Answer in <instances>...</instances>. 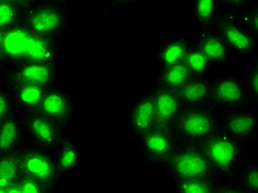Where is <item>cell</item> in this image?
Listing matches in <instances>:
<instances>
[{
  "label": "cell",
  "instance_id": "1",
  "mask_svg": "<svg viewBox=\"0 0 258 193\" xmlns=\"http://www.w3.org/2000/svg\"><path fill=\"white\" fill-rule=\"evenodd\" d=\"M72 16L63 0H33L21 25L31 36L62 40Z\"/></svg>",
  "mask_w": 258,
  "mask_h": 193
},
{
  "label": "cell",
  "instance_id": "2",
  "mask_svg": "<svg viewBox=\"0 0 258 193\" xmlns=\"http://www.w3.org/2000/svg\"><path fill=\"white\" fill-rule=\"evenodd\" d=\"M219 178L234 182L247 146L238 143L226 134L219 132L200 144Z\"/></svg>",
  "mask_w": 258,
  "mask_h": 193
},
{
  "label": "cell",
  "instance_id": "3",
  "mask_svg": "<svg viewBox=\"0 0 258 193\" xmlns=\"http://www.w3.org/2000/svg\"><path fill=\"white\" fill-rule=\"evenodd\" d=\"M162 168L172 180H220L200 144L180 143Z\"/></svg>",
  "mask_w": 258,
  "mask_h": 193
},
{
  "label": "cell",
  "instance_id": "4",
  "mask_svg": "<svg viewBox=\"0 0 258 193\" xmlns=\"http://www.w3.org/2000/svg\"><path fill=\"white\" fill-rule=\"evenodd\" d=\"M221 115L210 106L181 109L173 127L180 143L201 144L220 132Z\"/></svg>",
  "mask_w": 258,
  "mask_h": 193
},
{
  "label": "cell",
  "instance_id": "5",
  "mask_svg": "<svg viewBox=\"0 0 258 193\" xmlns=\"http://www.w3.org/2000/svg\"><path fill=\"white\" fill-rule=\"evenodd\" d=\"M22 174L36 179L55 193L60 188L62 177L58 172L55 153L27 144L19 151Z\"/></svg>",
  "mask_w": 258,
  "mask_h": 193
},
{
  "label": "cell",
  "instance_id": "6",
  "mask_svg": "<svg viewBox=\"0 0 258 193\" xmlns=\"http://www.w3.org/2000/svg\"><path fill=\"white\" fill-rule=\"evenodd\" d=\"M249 105L242 78L235 74L212 80L209 106L220 115L244 109Z\"/></svg>",
  "mask_w": 258,
  "mask_h": 193
},
{
  "label": "cell",
  "instance_id": "7",
  "mask_svg": "<svg viewBox=\"0 0 258 193\" xmlns=\"http://www.w3.org/2000/svg\"><path fill=\"white\" fill-rule=\"evenodd\" d=\"M60 67L49 66L33 62H20L16 66L5 69L3 71V81L8 89L17 85H39L53 86L58 84Z\"/></svg>",
  "mask_w": 258,
  "mask_h": 193
},
{
  "label": "cell",
  "instance_id": "8",
  "mask_svg": "<svg viewBox=\"0 0 258 193\" xmlns=\"http://www.w3.org/2000/svg\"><path fill=\"white\" fill-rule=\"evenodd\" d=\"M21 117L28 144L51 153H56L62 140L67 136L66 130L38 110L21 114Z\"/></svg>",
  "mask_w": 258,
  "mask_h": 193
},
{
  "label": "cell",
  "instance_id": "9",
  "mask_svg": "<svg viewBox=\"0 0 258 193\" xmlns=\"http://www.w3.org/2000/svg\"><path fill=\"white\" fill-rule=\"evenodd\" d=\"M214 28L224 40L230 53L242 55L249 62L258 61V38L240 27L227 11L220 15Z\"/></svg>",
  "mask_w": 258,
  "mask_h": 193
},
{
  "label": "cell",
  "instance_id": "10",
  "mask_svg": "<svg viewBox=\"0 0 258 193\" xmlns=\"http://www.w3.org/2000/svg\"><path fill=\"white\" fill-rule=\"evenodd\" d=\"M138 140L143 168L148 166L162 167L180 144L172 132L160 131L156 128L138 138Z\"/></svg>",
  "mask_w": 258,
  "mask_h": 193
},
{
  "label": "cell",
  "instance_id": "11",
  "mask_svg": "<svg viewBox=\"0 0 258 193\" xmlns=\"http://www.w3.org/2000/svg\"><path fill=\"white\" fill-rule=\"evenodd\" d=\"M38 112L67 130L75 115L76 105L71 95L55 84L46 91Z\"/></svg>",
  "mask_w": 258,
  "mask_h": 193
},
{
  "label": "cell",
  "instance_id": "12",
  "mask_svg": "<svg viewBox=\"0 0 258 193\" xmlns=\"http://www.w3.org/2000/svg\"><path fill=\"white\" fill-rule=\"evenodd\" d=\"M220 132L247 146L257 135L258 114L248 109L234 110L221 115Z\"/></svg>",
  "mask_w": 258,
  "mask_h": 193
},
{
  "label": "cell",
  "instance_id": "13",
  "mask_svg": "<svg viewBox=\"0 0 258 193\" xmlns=\"http://www.w3.org/2000/svg\"><path fill=\"white\" fill-rule=\"evenodd\" d=\"M155 98V128L172 132L178 116L182 109L175 91L163 89H150Z\"/></svg>",
  "mask_w": 258,
  "mask_h": 193
},
{
  "label": "cell",
  "instance_id": "14",
  "mask_svg": "<svg viewBox=\"0 0 258 193\" xmlns=\"http://www.w3.org/2000/svg\"><path fill=\"white\" fill-rule=\"evenodd\" d=\"M155 98L149 89L134 102L129 112V130L137 138L155 128Z\"/></svg>",
  "mask_w": 258,
  "mask_h": 193
},
{
  "label": "cell",
  "instance_id": "15",
  "mask_svg": "<svg viewBox=\"0 0 258 193\" xmlns=\"http://www.w3.org/2000/svg\"><path fill=\"white\" fill-rule=\"evenodd\" d=\"M61 42L62 40L41 38L29 34L27 49L21 62H33L60 67Z\"/></svg>",
  "mask_w": 258,
  "mask_h": 193
},
{
  "label": "cell",
  "instance_id": "16",
  "mask_svg": "<svg viewBox=\"0 0 258 193\" xmlns=\"http://www.w3.org/2000/svg\"><path fill=\"white\" fill-rule=\"evenodd\" d=\"M27 144L21 114L15 110L0 124V155L19 153Z\"/></svg>",
  "mask_w": 258,
  "mask_h": 193
},
{
  "label": "cell",
  "instance_id": "17",
  "mask_svg": "<svg viewBox=\"0 0 258 193\" xmlns=\"http://www.w3.org/2000/svg\"><path fill=\"white\" fill-rule=\"evenodd\" d=\"M196 44L213 64V67L220 64L233 67L230 60V50L214 27L201 29Z\"/></svg>",
  "mask_w": 258,
  "mask_h": 193
},
{
  "label": "cell",
  "instance_id": "18",
  "mask_svg": "<svg viewBox=\"0 0 258 193\" xmlns=\"http://www.w3.org/2000/svg\"><path fill=\"white\" fill-rule=\"evenodd\" d=\"M212 79L210 77H192L177 91L182 108L209 106Z\"/></svg>",
  "mask_w": 258,
  "mask_h": 193
},
{
  "label": "cell",
  "instance_id": "19",
  "mask_svg": "<svg viewBox=\"0 0 258 193\" xmlns=\"http://www.w3.org/2000/svg\"><path fill=\"white\" fill-rule=\"evenodd\" d=\"M192 44V41L184 36H171L163 40L157 46L155 53L158 67L159 69H165L182 63Z\"/></svg>",
  "mask_w": 258,
  "mask_h": 193
},
{
  "label": "cell",
  "instance_id": "20",
  "mask_svg": "<svg viewBox=\"0 0 258 193\" xmlns=\"http://www.w3.org/2000/svg\"><path fill=\"white\" fill-rule=\"evenodd\" d=\"M29 33L22 25L5 31L4 55L5 69L16 66L22 61L27 49Z\"/></svg>",
  "mask_w": 258,
  "mask_h": 193
},
{
  "label": "cell",
  "instance_id": "21",
  "mask_svg": "<svg viewBox=\"0 0 258 193\" xmlns=\"http://www.w3.org/2000/svg\"><path fill=\"white\" fill-rule=\"evenodd\" d=\"M49 87L39 85H17L10 93L17 112L27 114L37 112Z\"/></svg>",
  "mask_w": 258,
  "mask_h": 193
},
{
  "label": "cell",
  "instance_id": "22",
  "mask_svg": "<svg viewBox=\"0 0 258 193\" xmlns=\"http://www.w3.org/2000/svg\"><path fill=\"white\" fill-rule=\"evenodd\" d=\"M56 165L62 178L76 172L82 165V151L80 145L72 137L66 136L56 153Z\"/></svg>",
  "mask_w": 258,
  "mask_h": 193
},
{
  "label": "cell",
  "instance_id": "23",
  "mask_svg": "<svg viewBox=\"0 0 258 193\" xmlns=\"http://www.w3.org/2000/svg\"><path fill=\"white\" fill-rule=\"evenodd\" d=\"M192 78L191 73L182 63L160 69L149 89H163L177 92Z\"/></svg>",
  "mask_w": 258,
  "mask_h": 193
},
{
  "label": "cell",
  "instance_id": "24",
  "mask_svg": "<svg viewBox=\"0 0 258 193\" xmlns=\"http://www.w3.org/2000/svg\"><path fill=\"white\" fill-rule=\"evenodd\" d=\"M33 0H0V29L7 31L21 25Z\"/></svg>",
  "mask_w": 258,
  "mask_h": 193
},
{
  "label": "cell",
  "instance_id": "25",
  "mask_svg": "<svg viewBox=\"0 0 258 193\" xmlns=\"http://www.w3.org/2000/svg\"><path fill=\"white\" fill-rule=\"evenodd\" d=\"M223 3L219 0H197L192 2L191 9L193 19L201 29L214 27L216 20L222 14Z\"/></svg>",
  "mask_w": 258,
  "mask_h": 193
},
{
  "label": "cell",
  "instance_id": "26",
  "mask_svg": "<svg viewBox=\"0 0 258 193\" xmlns=\"http://www.w3.org/2000/svg\"><path fill=\"white\" fill-rule=\"evenodd\" d=\"M21 175L19 153L0 155V189L18 183Z\"/></svg>",
  "mask_w": 258,
  "mask_h": 193
},
{
  "label": "cell",
  "instance_id": "27",
  "mask_svg": "<svg viewBox=\"0 0 258 193\" xmlns=\"http://www.w3.org/2000/svg\"><path fill=\"white\" fill-rule=\"evenodd\" d=\"M183 64L189 70L192 77H210V72L213 68V64L196 43H193L186 52Z\"/></svg>",
  "mask_w": 258,
  "mask_h": 193
},
{
  "label": "cell",
  "instance_id": "28",
  "mask_svg": "<svg viewBox=\"0 0 258 193\" xmlns=\"http://www.w3.org/2000/svg\"><path fill=\"white\" fill-rule=\"evenodd\" d=\"M234 183L247 193H258V163L255 160L243 161Z\"/></svg>",
  "mask_w": 258,
  "mask_h": 193
},
{
  "label": "cell",
  "instance_id": "29",
  "mask_svg": "<svg viewBox=\"0 0 258 193\" xmlns=\"http://www.w3.org/2000/svg\"><path fill=\"white\" fill-rule=\"evenodd\" d=\"M175 193H216V181L209 179L172 180Z\"/></svg>",
  "mask_w": 258,
  "mask_h": 193
},
{
  "label": "cell",
  "instance_id": "30",
  "mask_svg": "<svg viewBox=\"0 0 258 193\" xmlns=\"http://www.w3.org/2000/svg\"><path fill=\"white\" fill-rule=\"evenodd\" d=\"M230 14V13H228ZM236 20L238 25L244 28L251 36L258 38V2L251 4L248 8L238 14H230Z\"/></svg>",
  "mask_w": 258,
  "mask_h": 193
},
{
  "label": "cell",
  "instance_id": "31",
  "mask_svg": "<svg viewBox=\"0 0 258 193\" xmlns=\"http://www.w3.org/2000/svg\"><path fill=\"white\" fill-rule=\"evenodd\" d=\"M242 81L249 105H258V61L249 62L247 72Z\"/></svg>",
  "mask_w": 258,
  "mask_h": 193
},
{
  "label": "cell",
  "instance_id": "32",
  "mask_svg": "<svg viewBox=\"0 0 258 193\" xmlns=\"http://www.w3.org/2000/svg\"><path fill=\"white\" fill-rule=\"evenodd\" d=\"M15 110L17 109L15 107L10 90L5 85H0V124Z\"/></svg>",
  "mask_w": 258,
  "mask_h": 193
},
{
  "label": "cell",
  "instance_id": "33",
  "mask_svg": "<svg viewBox=\"0 0 258 193\" xmlns=\"http://www.w3.org/2000/svg\"><path fill=\"white\" fill-rule=\"evenodd\" d=\"M19 185L22 193H53L40 181L22 174L19 180Z\"/></svg>",
  "mask_w": 258,
  "mask_h": 193
},
{
  "label": "cell",
  "instance_id": "34",
  "mask_svg": "<svg viewBox=\"0 0 258 193\" xmlns=\"http://www.w3.org/2000/svg\"><path fill=\"white\" fill-rule=\"evenodd\" d=\"M255 0H227L224 4L227 8V13L230 14H238L240 11L248 8Z\"/></svg>",
  "mask_w": 258,
  "mask_h": 193
},
{
  "label": "cell",
  "instance_id": "35",
  "mask_svg": "<svg viewBox=\"0 0 258 193\" xmlns=\"http://www.w3.org/2000/svg\"><path fill=\"white\" fill-rule=\"evenodd\" d=\"M216 193H247L243 188L230 181H216Z\"/></svg>",
  "mask_w": 258,
  "mask_h": 193
},
{
  "label": "cell",
  "instance_id": "36",
  "mask_svg": "<svg viewBox=\"0 0 258 193\" xmlns=\"http://www.w3.org/2000/svg\"><path fill=\"white\" fill-rule=\"evenodd\" d=\"M4 36L5 31L0 29V73L5 70V55H4Z\"/></svg>",
  "mask_w": 258,
  "mask_h": 193
},
{
  "label": "cell",
  "instance_id": "37",
  "mask_svg": "<svg viewBox=\"0 0 258 193\" xmlns=\"http://www.w3.org/2000/svg\"><path fill=\"white\" fill-rule=\"evenodd\" d=\"M6 191H7V193H22V190H21V188H20L19 182L14 184V185H11V186H9V188H8L7 190H6Z\"/></svg>",
  "mask_w": 258,
  "mask_h": 193
},
{
  "label": "cell",
  "instance_id": "38",
  "mask_svg": "<svg viewBox=\"0 0 258 193\" xmlns=\"http://www.w3.org/2000/svg\"><path fill=\"white\" fill-rule=\"evenodd\" d=\"M0 193H7V191H6L5 189H0Z\"/></svg>",
  "mask_w": 258,
  "mask_h": 193
}]
</instances>
